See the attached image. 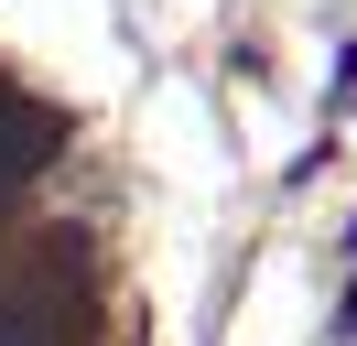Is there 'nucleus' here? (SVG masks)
I'll return each instance as SVG.
<instances>
[{
  "instance_id": "f03ea898",
  "label": "nucleus",
  "mask_w": 357,
  "mask_h": 346,
  "mask_svg": "<svg viewBox=\"0 0 357 346\" xmlns=\"http://www.w3.org/2000/svg\"><path fill=\"white\" fill-rule=\"evenodd\" d=\"M335 324H347V336H357V292H347V314H335Z\"/></svg>"
},
{
  "instance_id": "f257e3e1",
  "label": "nucleus",
  "mask_w": 357,
  "mask_h": 346,
  "mask_svg": "<svg viewBox=\"0 0 357 346\" xmlns=\"http://www.w3.org/2000/svg\"><path fill=\"white\" fill-rule=\"evenodd\" d=\"M44 151H54V119H44L33 98H0V184H22Z\"/></svg>"
}]
</instances>
